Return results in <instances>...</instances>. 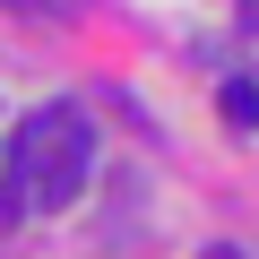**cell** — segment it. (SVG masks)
<instances>
[{
	"label": "cell",
	"instance_id": "cell-1",
	"mask_svg": "<svg viewBox=\"0 0 259 259\" xmlns=\"http://www.w3.org/2000/svg\"><path fill=\"white\" fill-rule=\"evenodd\" d=\"M95 173V130L78 104H44L35 121L9 130V156H0V225H26L35 207H69Z\"/></svg>",
	"mask_w": 259,
	"mask_h": 259
},
{
	"label": "cell",
	"instance_id": "cell-2",
	"mask_svg": "<svg viewBox=\"0 0 259 259\" xmlns=\"http://www.w3.org/2000/svg\"><path fill=\"white\" fill-rule=\"evenodd\" d=\"M225 130H242V139H250V130H259V78H225Z\"/></svg>",
	"mask_w": 259,
	"mask_h": 259
},
{
	"label": "cell",
	"instance_id": "cell-3",
	"mask_svg": "<svg viewBox=\"0 0 259 259\" xmlns=\"http://www.w3.org/2000/svg\"><path fill=\"white\" fill-rule=\"evenodd\" d=\"M199 259H250V250H242V242H207Z\"/></svg>",
	"mask_w": 259,
	"mask_h": 259
}]
</instances>
